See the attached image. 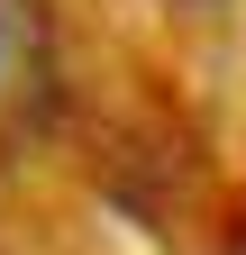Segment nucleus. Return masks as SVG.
Instances as JSON below:
<instances>
[{
	"label": "nucleus",
	"instance_id": "f257e3e1",
	"mask_svg": "<svg viewBox=\"0 0 246 255\" xmlns=\"http://www.w3.org/2000/svg\"><path fill=\"white\" fill-rule=\"evenodd\" d=\"M64 91L55 0H0V128H37Z\"/></svg>",
	"mask_w": 246,
	"mask_h": 255
}]
</instances>
